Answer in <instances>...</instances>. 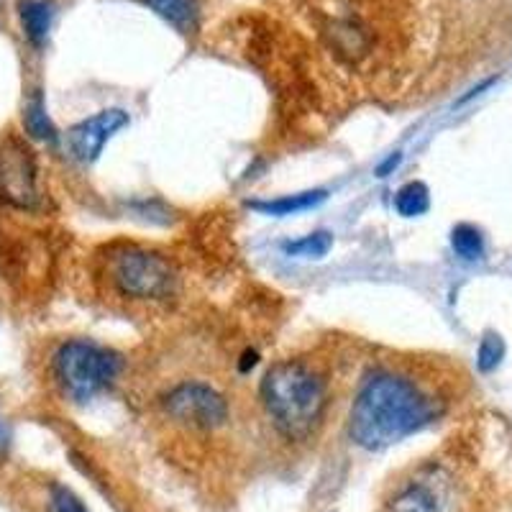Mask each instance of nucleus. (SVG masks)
<instances>
[{
    "mask_svg": "<svg viewBox=\"0 0 512 512\" xmlns=\"http://www.w3.org/2000/svg\"><path fill=\"white\" fill-rule=\"evenodd\" d=\"M448 400L436 384L410 369H379L361 384L351 405L349 441L361 451H384L436 423Z\"/></svg>",
    "mask_w": 512,
    "mask_h": 512,
    "instance_id": "nucleus-1",
    "label": "nucleus"
},
{
    "mask_svg": "<svg viewBox=\"0 0 512 512\" xmlns=\"http://www.w3.org/2000/svg\"><path fill=\"white\" fill-rule=\"evenodd\" d=\"M377 512H492V482L464 446L451 443L392 474Z\"/></svg>",
    "mask_w": 512,
    "mask_h": 512,
    "instance_id": "nucleus-2",
    "label": "nucleus"
},
{
    "mask_svg": "<svg viewBox=\"0 0 512 512\" xmlns=\"http://www.w3.org/2000/svg\"><path fill=\"white\" fill-rule=\"evenodd\" d=\"M264 413L274 433L292 448L315 441L331 408V382L323 364L308 356L280 359L259 384Z\"/></svg>",
    "mask_w": 512,
    "mask_h": 512,
    "instance_id": "nucleus-3",
    "label": "nucleus"
},
{
    "mask_svg": "<svg viewBox=\"0 0 512 512\" xmlns=\"http://www.w3.org/2000/svg\"><path fill=\"white\" fill-rule=\"evenodd\" d=\"M123 369V359L105 346L72 338L52 356V374L62 392L75 402H90L111 387Z\"/></svg>",
    "mask_w": 512,
    "mask_h": 512,
    "instance_id": "nucleus-4",
    "label": "nucleus"
},
{
    "mask_svg": "<svg viewBox=\"0 0 512 512\" xmlns=\"http://www.w3.org/2000/svg\"><path fill=\"white\" fill-rule=\"evenodd\" d=\"M105 272L111 285L131 300H164L177 285L175 264L167 256L134 244L111 249Z\"/></svg>",
    "mask_w": 512,
    "mask_h": 512,
    "instance_id": "nucleus-5",
    "label": "nucleus"
},
{
    "mask_svg": "<svg viewBox=\"0 0 512 512\" xmlns=\"http://www.w3.org/2000/svg\"><path fill=\"white\" fill-rule=\"evenodd\" d=\"M164 418L192 436H213L228 423V402L221 392L203 382L177 384L162 400Z\"/></svg>",
    "mask_w": 512,
    "mask_h": 512,
    "instance_id": "nucleus-6",
    "label": "nucleus"
},
{
    "mask_svg": "<svg viewBox=\"0 0 512 512\" xmlns=\"http://www.w3.org/2000/svg\"><path fill=\"white\" fill-rule=\"evenodd\" d=\"M0 203L18 210H36L41 203L39 164L21 136H0Z\"/></svg>",
    "mask_w": 512,
    "mask_h": 512,
    "instance_id": "nucleus-7",
    "label": "nucleus"
},
{
    "mask_svg": "<svg viewBox=\"0 0 512 512\" xmlns=\"http://www.w3.org/2000/svg\"><path fill=\"white\" fill-rule=\"evenodd\" d=\"M126 126L128 113L121 111V108H108V111L95 113V116L75 123V126L67 131L70 152L75 154V159H80L82 164H93L95 159L103 154L105 144Z\"/></svg>",
    "mask_w": 512,
    "mask_h": 512,
    "instance_id": "nucleus-8",
    "label": "nucleus"
},
{
    "mask_svg": "<svg viewBox=\"0 0 512 512\" xmlns=\"http://www.w3.org/2000/svg\"><path fill=\"white\" fill-rule=\"evenodd\" d=\"M18 18H21L26 39L34 47H41L52 29L54 3L52 0H18Z\"/></svg>",
    "mask_w": 512,
    "mask_h": 512,
    "instance_id": "nucleus-9",
    "label": "nucleus"
},
{
    "mask_svg": "<svg viewBox=\"0 0 512 512\" xmlns=\"http://www.w3.org/2000/svg\"><path fill=\"white\" fill-rule=\"evenodd\" d=\"M328 198L326 190H308L297 192V195H282V198L274 200H254L249 203L251 210L256 213H264V216H295V213H303V210L318 208L323 200Z\"/></svg>",
    "mask_w": 512,
    "mask_h": 512,
    "instance_id": "nucleus-10",
    "label": "nucleus"
},
{
    "mask_svg": "<svg viewBox=\"0 0 512 512\" xmlns=\"http://www.w3.org/2000/svg\"><path fill=\"white\" fill-rule=\"evenodd\" d=\"M146 3L182 34H190L198 26L200 0H146Z\"/></svg>",
    "mask_w": 512,
    "mask_h": 512,
    "instance_id": "nucleus-11",
    "label": "nucleus"
},
{
    "mask_svg": "<svg viewBox=\"0 0 512 512\" xmlns=\"http://www.w3.org/2000/svg\"><path fill=\"white\" fill-rule=\"evenodd\" d=\"M431 208V190L423 182H408L395 192V210L402 218H418Z\"/></svg>",
    "mask_w": 512,
    "mask_h": 512,
    "instance_id": "nucleus-12",
    "label": "nucleus"
},
{
    "mask_svg": "<svg viewBox=\"0 0 512 512\" xmlns=\"http://www.w3.org/2000/svg\"><path fill=\"white\" fill-rule=\"evenodd\" d=\"M24 128L31 139L39 141H54L57 139V131H54L52 118L47 116V108H44V100L36 93L34 98L26 103L24 108Z\"/></svg>",
    "mask_w": 512,
    "mask_h": 512,
    "instance_id": "nucleus-13",
    "label": "nucleus"
},
{
    "mask_svg": "<svg viewBox=\"0 0 512 512\" xmlns=\"http://www.w3.org/2000/svg\"><path fill=\"white\" fill-rule=\"evenodd\" d=\"M451 246H454L456 256H461L464 262H477L484 256V236L472 223H459L451 231Z\"/></svg>",
    "mask_w": 512,
    "mask_h": 512,
    "instance_id": "nucleus-14",
    "label": "nucleus"
},
{
    "mask_svg": "<svg viewBox=\"0 0 512 512\" xmlns=\"http://www.w3.org/2000/svg\"><path fill=\"white\" fill-rule=\"evenodd\" d=\"M333 249V233L331 231H315L303 239L285 244V254L305 256V259H323Z\"/></svg>",
    "mask_w": 512,
    "mask_h": 512,
    "instance_id": "nucleus-15",
    "label": "nucleus"
},
{
    "mask_svg": "<svg viewBox=\"0 0 512 512\" xmlns=\"http://www.w3.org/2000/svg\"><path fill=\"white\" fill-rule=\"evenodd\" d=\"M502 359H505V341L497 333H484V338L479 341L477 367L482 372H492V369L500 367Z\"/></svg>",
    "mask_w": 512,
    "mask_h": 512,
    "instance_id": "nucleus-16",
    "label": "nucleus"
},
{
    "mask_svg": "<svg viewBox=\"0 0 512 512\" xmlns=\"http://www.w3.org/2000/svg\"><path fill=\"white\" fill-rule=\"evenodd\" d=\"M400 162H402V154L400 152L390 154V157L384 159V162L377 167V177H387L392 172V169L400 167Z\"/></svg>",
    "mask_w": 512,
    "mask_h": 512,
    "instance_id": "nucleus-17",
    "label": "nucleus"
},
{
    "mask_svg": "<svg viewBox=\"0 0 512 512\" xmlns=\"http://www.w3.org/2000/svg\"><path fill=\"white\" fill-rule=\"evenodd\" d=\"M256 361H259L256 351H246L244 359H241V364H239V369H241V372H249V369L256 367Z\"/></svg>",
    "mask_w": 512,
    "mask_h": 512,
    "instance_id": "nucleus-18",
    "label": "nucleus"
}]
</instances>
